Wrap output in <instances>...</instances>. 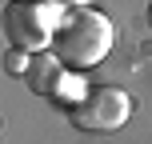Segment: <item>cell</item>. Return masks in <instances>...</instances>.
I'll list each match as a JSON object with an SVG mask.
<instances>
[{"mask_svg":"<svg viewBox=\"0 0 152 144\" xmlns=\"http://www.w3.org/2000/svg\"><path fill=\"white\" fill-rule=\"evenodd\" d=\"M116 44V32H112V20L104 12H96L92 4L76 0V4L64 8L60 24H56V36H52V48L48 52L72 72H84V68H96Z\"/></svg>","mask_w":152,"mask_h":144,"instance_id":"6da1fadb","label":"cell"},{"mask_svg":"<svg viewBox=\"0 0 152 144\" xmlns=\"http://www.w3.org/2000/svg\"><path fill=\"white\" fill-rule=\"evenodd\" d=\"M60 0H8L4 4V36L8 48H20V52L36 56L44 48H52L56 24L64 16Z\"/></svg>","mask_w":152,"mask_h":144,"instance_id":"7a4b0ae2","label":"cell"},{"mask_svg":"<svg viewBox=\"0 0 152 144\" xmlns=\"http://www.w3.org/2000/svg\"><path fill=\"white\" fill-rule=\"evenodd\" d=\"M128 116H132V96L116 84H100L68 112V120L80 132H116L128 124Z\"/></svg>","mask_w":152,"mask_h":144,"instance_id":"3957f363","label":"cell"},{"mask_svg":"<svg viewBox=\"0 0 152 144\" xmlns=\"http://www.w3.org/2000/svg\"><path fill=\"white\" fill-rule=\"evenodd\" d=\"M64 72H68V68H64L52 52H36V56H32V64H28V76H24V80L32 84V92H36V96L48 100V96H52V88L60 84Z\"/></svg>","mask_w":152,"mask_h":144,"instance_id":"277c9868","label":"cell"},{"mask_svg":"<svg viewBox=\"0 0 152 144\" xmlns=\"http://www.w3.org/2000/svg\"><path fill=\"white\" fill-rule=\"evenodd\" d=\"M88 92H92V88H88V80H84L80 72H72V68H68V72L60 76V84L52 88V96H48V100H52L56 108H64V112H72V108L80 104L84 96H88Z\"/></svg>","mask_w":152,"mask_h":144,"instance_id":"5b68a950","label":"cell"},{"mask_svg":"<svg viewBox=\"0 0 152 144\" xmlns=\"http://www.w3.org/2000/svg\"><path fill=\"white\" fill-rule=\"evenodd\" d=\"M28 64H32V56H28V52H20V48H8L4 68L12 72V76H28Z\"/></svg>","mask_w":152,"mask_h":144,"instance_id":"8992f818","label":"cell"},{"mask_svg":"<svg viewBox=\"0 0 152 144\" xmlns=\"http://www.w3.org/2000/svg\"><path fill=\"white\" fill-rule=\"evenodd\" d=\"M148 24H152V4H148Z\"/></svg>","mask_w":152,"mask_h":144,"instance_id":"52a82bcc","label":"cell"}]
</instances>
